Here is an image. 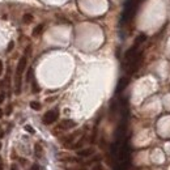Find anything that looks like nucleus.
<instances>
[{"mask_svg": "<svg viewBox=\"0 0 170 170\" xmlns=\"http://www.w3.org/2000/svg\"><path fill=\"white\" fill-rule=\"evenodd\" d=\"M22 21H24L25 24H29V22L33 21V16H32V15H24V17H22Z\"/></svg>", "mask_w": 170, "mask_h": 170, "instance_id": "12", "label": "nucleus"}, {"mask_svg": "<svg viewBox=\"0 0 170 170\" xmlns=\"http://www.w3.org/2000/svg\"><path fill=\"white\" fill-rule=\"evenodd\" d=\"M0 148H1V144H0Z\"/></svg>", "mask_w": 170, "mask_h": 170, "instance_id": "24", "label": "nucleus"}, {"mask_svg": "<svg viewBox=\"0 0 170 170\" xmlns=\"http://www.w3.org/2000/svg\"><path fill=\"white\" fill-rule=\"evenodd\" d=\"M93 170H102V166L101 165H97V166H94Z\"/></svg>", "mask_w": 170, "mask_h": 170, "instance_id": "20", "label": "nucleus"}, {"mask_svg": "<svg viewBox=\"0 0 170 170\" xmlns=\"http://www.w3.org/2000/svg\"><path fill=\"white\" fill-rule=\"evenodd\" d=\"M3 73V62L0 60V75Z\"/></svg>", "mask_w": 170, "mask_h": 170, "instance_id": "21", "label": "nucleus"}, {"mask_svg": "<svg viewBox=\"0 0 170 170\" xmlns=\"http://www.w3.org/2000/svg\"><path fill=\"white\" fill-rule=\"evenodd\" d=\"M32 76H33V70H32V68H29V71H28V75H26V81H30Z\"/></svg>", "mask_w": 170, "mask_h": 170, "instance_id": "14", "label": "nucleus"}, {"mask_svg": "<svg viewBox=\"0 0 170 170\" xmlns=\"http://www.w3.org/2000/svg\"><path fill=\"white\" fill-rule=\"evenodd\" d=\"M128 85V78L127 77H124V78H120L119 80V83H118V86H117V92L119 93V92H122L124 88Z\"/></svg>", "mask_w": 170, "mask_h": 170, "instance_id": "5", "label": "nucleus"}, {"mask_svg": "<svg viewBox=\"0 0 170 170\" xmlns=\"http://www.w3.org/2000/svg\"><path fill=\"white\" fill-rule=\"evenodd\" d=\"M3 169V165H1V162H0V170H1Z\"/></svg>", "mask_w": 170, "mask_h": 170, "instance_id": "23", "label": "nucleus"}, {"mask_svg": "<svg viewBox=\"0 0 170 170\" xmlns=\"http://www.w3.org/2000/svg\"><path fill=\"white\" fill-rule=\"evenodd\" d=\"M0 117H3V111L1 110H0Z\"/></svg>", "mask_w": 170, "mask_h": 170, "instance_id": "22", "label": "nucleus"}, {"mask_svg": "<svg viewBox=\"0 0 170 170\" xmlns=\"http://www.w3.org/2000/svg\"><path fill=\"white\" fill-rule=\"evenodd\" d=\"M13 45H15L13 42H9V45H8V51H11L12 48H13Z\"/></svg>", "mask_w": 170, "mask_h": 170, "instance_id": "19", "label": "nucleus"}, {"mask_svg": "<svg viewBox=\"0 0 170 170\" xmlns=\"http://www.w3.org/2000/svg\"><path fill=\"white\" fill-rule=\"evenodd\" d=\"M58 118H59V111L56 109L50 110L43 115V123L45 124H51V123L56 122Z\"/></svg>", "mask_w": 170, "mask_h": 170, "instance_id": "2", "label": "nucleus"}, {"mask_svg": "<svg viewBox=\"0 0 170 170\" xmlns=\"http://www.w3.org/2000/svg\"><path fill=\"white\" fill-rule=\"evenodd\" d=\"M25 130L28 131V132H30V133H34V130H33L32 126H25Z\"/></svg>", "mask_w": 170, "mask_h": 170, "instance_id": "16", "label": "nucleus"}, {"mask_svg": "<svg viewBox=\"0 0 170 170\" xmlns=\"http://www.w3.org/2000/svg\"><path fill=\"white\" fill-rule=\"evenodd\" d=\"M145 39H147V35H145V34H140L139 37L135 39V46H139L140 43H143V42L145 41Z\"/></svg>", "mask_w": 170, "mask_h": 170, "instance_id": "10", "label": "nucleus"}, {"mask_svg": "<svg viewBox=\"0 0 170 170\" xmlns=\"http://www.w3.org/2000/svg\"><path fill=\"white\" fill-rule=\"evenodd\" d=\"M73 127H76V123L71 119H64L59 124V128H62V130H71V128H73Z\"/></svg>", "mask_w": 170, "mask_h": 170, "instance_id": "4", "label": "nucleus"}, {"mask_svg": "<svg viewBox=\"0 0 170 170\" xmlns=\"http://www.w3.org/2000/svg\"><path fill=\"white\" fill-rule=\"evenodd\" d=\"M34 155L38 157H42V147H41V144H35L34 145Z\"/></svg>", "mask_w": 170, "mask_h": 170, "instance_id": "9", "label": "nucleus"}, {"mask_svg": "<svg viewBox=\"0 0 170 170\" xmlns=\"http://www.w3.org/2000/svg\"><path fill=\"white\" fill-rule=\"evenodd\" d=\"M26 63H28V59L26 56H22L20 59L18 64H17V70H16V94H20L21 93V76H22V72L25 71V67H26Z\"/></svg>", "mask_w": 170, "mask_h": 170, "instance_id": "1", "label": "nucleus"}, {"mask_svg": "<svg viewBox=\"0 0 170 170\" xmlns=\"http://www.w3.org/2000/svg\"><path fill=\"white\" fill-rule=\"evenodd\" d=\"M4 97H5V94H4V92L1 90V93H0V103H1L3 101H4Z\"/></svg>", "mask_w": 170, "mask_h": 170, "instance_id": "17", "label": "nucleus"}, {"mask_svg": "<svg viewBox=\"0 0 170 170\" xmlns=\"http://www.w3.org/2000/svg\"><path fill=\"white\" fill-rule=\"evenodd\" d=\"M93 152H94V149H93V148H86V149H81V150H78L77 155H78V156H81V157H88V156L93 155Z\"/></svg>", "mask_w": 170, "mask_h": 170, "instance_id": "7", "label": "nucleus"}, {"mask_svg": "<svg viewBox=\"0 0 170 170\" xmlns=\"http://www.w3.org/2000/svg\"><path fill=\"white\" fill-rule=\"evenodd\" d=\"M43 28H45L43 24H39L37 28H35L34 30H33V37H38V35L42 33V30H43Z\"/></svg>", "mask_w": 170, "mask_h": 170, "instance_id": "8", "label": "nucleus"}, {"mask_svg": "<svg viewBox=\"0 0 170 170\" xmlns=\"http://www.w3.org/2000/svg\"><path fill=\"white\" fill-rule=\"evenodd\" d=\"M11 113H12V105H8V107H7L5 114H7V115H11Z\"/></svg>", "mask_w": 170, "mask_h": 170, "instance_id": "15", "label": "nucleus"}, {"mask_svg": "<svg viewBox=\"0 0 170 170\" xmlns=\"http://www.w3.org/2000/svg\"><path fill=\"white\" fill-rule=\"evenodd\" d=\"M30 107L33 110H41V103L37 102V101H32L30 102Z\"/></svg>", "mask_w": 170, "mask_h": 170, "instance_id": "11", "label": "nucleus"}, {"mask_svg": "<svg viewBox=\"0 0 170 170\" xmlns=\"http://www.w3.org/2000/svg\"><path fill=\"white\" fill-rule=\"evenodd\" d=\"M38 92H41V88L35 81H33V93H38Z\"/></svg>", "mask_w": 170, "mask_h": 170, "instance_id": "13", "label": "nucleus"}, {"mask_svg": "<svg viewBox=\"0 0 170 170\" xmlns=\"http://www.w3.org/2000/svg\"><path fill=\"white\" fill-rule=\"evenodd\" d=\"M30 170H41V168H39L38 165H33L32 168H30Z\"/></svg>", "mask_w": 170, "mask_h": 170, "instance_id": "18", "label": "nucleus"}, {"mask_svg": "<svg viewBox=\"0 0 170 170\" xmlns=\"http://www.w3.org/2000/svg\"><path fill=\"white\" fill-rule=\"evenodd\" d=\"M136 50H137V46L133 45L132 47H131L130 50L126 52V55H124V56H126L127 60H131V59H132L133 56H135V55H136Z\"/></svg>", "mask_w": 170, "mask_h": 170, "instance_id": "6", "label": "nucleus"}, {"mask_svg": "<svg viewBox=\"0 0 170 170\" xmlns=\"http://www.w3.org/2000/svg\"><path fill=\"white\" fill-rule=\"evenodd\" d=\"M140 63H141V54H136L135 56L130 60V68H128V73H133L137 68L140 67Z\"/></svg>", "mask_w": 170, "mask_h": 170, "instance_id": "3", "label": "nucleus"}]
</instances>
